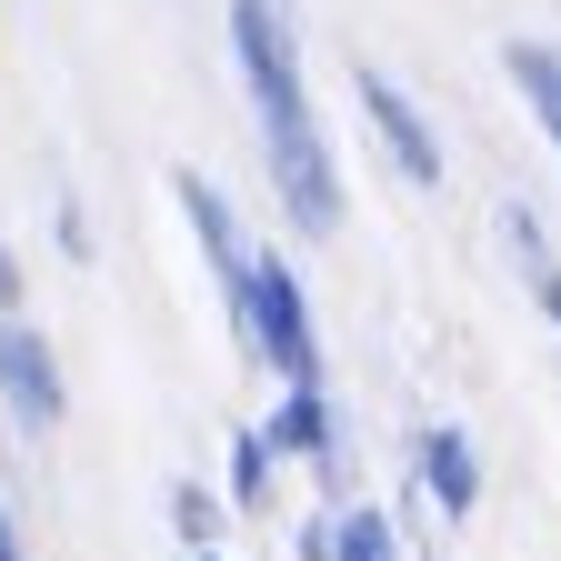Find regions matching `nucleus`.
<instances>
[{
  "label": "nucleus",
  "mask_w": 561,
  "mask_h": 561,
  "mask_svg": "<svg viewBox=\"0 0 561 561\" xmlns=\"http://www.w3.org/2000/svg\"><path fill=\"white\" fill-rule=\"evenodd\" d=\"M0 561H31V541H21V512L0 502Z\"/></svg>",
  "instance_id": "obj_16"
},
{
  "label": "nucleus",
  "mask_w": 561,
  "mask_h": 561,
  "mask_svg": "<svg viewBox=\"0 0 561 561\" xmlns=\"http://www.w3.org/2000/svg\"><path fill=\"white\" fill-rule=\"evenodd\" d=\"M331 561H411L401 512H391V502H341V512H331Z\"/></svg>",
  "instance_id": "obj_12"
},
{
  "label": "nucleus",
  "mask_w": 561,
  "mask_h": 561,
  "mask_svg": "<svg viewBox=\"0 0 561 561\" xmlns=\"http://www.w3.org/2000/svg\"><path fill=\"white\" fill-rule=\"evenodd\" d=\"M161 522H171L181 551H210V541H231V491H210L201 471H181V481L161 491Z\"/></svg>",
  "instance_id": "obj_11"
},
{
  "label": "nucleus",
  "mask_w": 561,
  "mask_h": 561,
  "mask_svg": "<svg viewBox=\"0 0 561 561\" xmlns=\"http://www.w3.org/2000/svg\"><path fill=\"white\" fill-rule=\"evenodd\" d=\"M221 491H231V512H280V451L261 442V421H231V442H221Z\"/></svg>",
  "instance_id": "obj_10"
},
{
  "label": "nucleus",
  "mask_w": 561,
  "mask_h": 561,
  "mask_svg": "<svg viewBox=\"0 0 561 561\" xmlns=\"http://www.w3.org/2000/svg\"><path fill=\"white\" fill-rule=\"evenodd\" d=\"M411 502L442 531L481 512V442L461 432V421H411Z\"/></svg>",
  "instance_id": "obj_7"
},
{
  "label": "nucleus",
  "mask_w": 561,
  "mask_h": 561,
  "mask_svg": "<svg viewBox=\"0 0 561 561\" xmlns=\"http://www.w3.org/2000/svg\"><path fill=\"white\" fill-rule=\"evenodd\" d=\"M221 321H231V341H241L251 371H271V381H331V371H321V311H311V280H301V261L280 251V241L251 251V280H241V301H231Z\"/></svg>",
  "instance_id": "obj_2"
},
{
  "label": "nucleus",
  "mask_w": 561,
  "mask_h": 561,
  "mask_svg": "<svg viewBox=\"0 0 561 561\" xmlns=\"http://www.w3.org/2000/svg\"><path fill=\"white\" fill-rule=\"evenodd\" d=\"M181 561H241V551H231V541H210V551H181Z\"/></svg>",
  "instance_id": "obj_17"
},
{
  "label": "nucleus",
  "mask_w": 561,
  "mask_h": 561,
  "mask_svg": "<svg viewBox=\"0 0 561 561\" xmlns=\"http://www.w3.org/2000/svg\"><path fill=\"white\" fill-rule=\"evenodd\" d=\"M11 311H31V261L0 241V321H11Z\"/></svg>",
  "instance_id": "obj_14"
},
{
  "label": "nucleus",
  "mask_w": 561,
  "mask_h": 561,
  "mask_svg": "<svg viewBox=\"0 0 561 561\" xmlns=\"http://www.w3.org/2000/svg\"><path fill=\"white\" fill-rule=\"evenodd\" d=\"M50 241H60V261H91V210L70 201V191L50 201Z\"/></svg>",
  "instance_id": "obj_13"
},
{
  "label": "nucleus",
  "mask_w": 561,
  "mask_h": 561,
  "mask_svg": "<svg viewBox=\"0 0 561 561\" xmlns=\"http://www.w3.org/2000/svg\"><path fill=\"white\" fill-rule=\"evenodd\" d=\"M261 442L280 451V471H311V481H331V491H341V451H351V421H341L331 381H271Z\"/></svg>",
  "instance_id": "obj_5"
},
{
  "label": "nucleus",
  "mask_w": 561,
  "mask_h": 561,
  "mask_svg": "<svg viewBox=\"0 0 561 561\" xmlns=\"http://www.w3.org/2000/svg\"><path fill=\"white\" fill-rule=\"evenodd\" d=\"M221 31H231V70H241V101H251V140H261V181H271L280 231L341 241L351 181H341V151L321 130V101H311L301 11L291 0H221Z\"/></svg>",
  "instance_id": "obj_1"
},
{
  "label": "nucleus",
  "mask_w": 561,
  "mask_h": 561,
  "mask_svg": "<svg viewBox=\"0 0 561 561\" xmlns=\"http://www.w3.org/2000/svg\"><path fill=\"white\" fill-rule=\"evenodd\" d=\"M502 81L522 91V111H531V130H541V151L561 161V41H502Z\"/></svg>",
  "instance_id": "obj_9"
},
{
  "label": "nucleus",
  "mask_w": 561,
  "mask_h": 561,
  "mask_svg": "<svg viewBox=\"0 0 561 561\" xmlns=\"http://www.w3.org/2000/svg\"><path fill=\"white\" fill-rule=\"evenodd\" d=\"M171 210H181V231H191V251H201V271L210 280H221V311L241 301V280H251V231H241V210H231V191L221 181H210L201 161H181L171 171Z\"/></svg>",
  "instance_id": "obj_6"
},
{
  "label": "nucleus",
  "mask_w": 561,
  "mask_h": 561,
  "mask_svg": "<svg viewBox=\"0 0 561 561\" xmlns=\"http://www.w3.org/2000/svg\"><path fill=\"white\" fill-rule=\"evenodd\" d=\"M351 101H362V130H371V151L411 181V191H442L451 181V151H442V121L421 111L381 60H351Z\"/></svg>",
  "instance_id": "obj_3"
},
{
  "label": "nucleus",
  "mask_w": 561,
  "mask_h": 561,
  "mask_svg": "<svg viewBox=\"0 0 561 561\" xmlns=\"http://www.w3.org/2000/svg\"><path fill=\"white\" fill-rule=\"evenodd\" d=\"M331 512H341V502H321V512L291 531V551H301V561H331Z\"/></svg>",
  "instance_id": "obj_15"
},
{
  "label": "nucleus",
  "mask_w": 561,
  "mask_h": 561,
  "mask_svg": "<svg viewBox=\"0 0 561 561\" xmlns=\"http://www.w3.org/2000/svg\"><path fill=\"white\" fill-rule=\"evenodd\" d=\"M491 231H502V261H512V280H522V301L541 311V331L561 341V241H551V221L512 191L502 210H491Z\"/></svg>",
  "instance_id": "obj_8"
},
{
  "label": "nucleus",
  "mask_w": 561,
  "mask_h": 561,
  "mask_svg": "<svg viewBox=\"0 0 561 561\" xmlns=\"http://www.w3.org/2000/svg\"><path fill=\"white\" fill-rule=\"evenodd\" d=\"M0 421L11 432H60L70 421V371H60V341L31 321V311H11L0 321Z\"/></svg>",
  "instance_id": "obj_4"
}]
</instances>
